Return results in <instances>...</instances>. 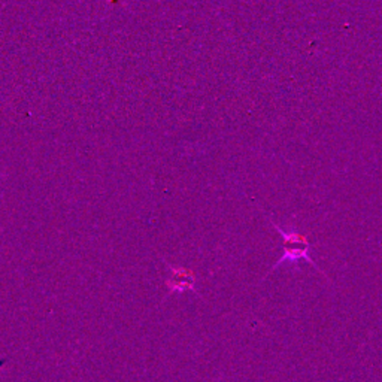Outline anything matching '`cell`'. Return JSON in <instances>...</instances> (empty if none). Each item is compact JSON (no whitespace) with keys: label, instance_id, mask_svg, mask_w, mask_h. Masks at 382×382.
<instances>
[{"label":"cell","instance_id":"1","mask_svg":"<svg viewBox=\"0 0 382 382\" xmlns=\"http://www.w3.org/2000/svg\"><path fill=\"white\" fill-rule=\"evenodd\" d=\"M274 224V227L280 232V234L282 236V239H284V254H282V257L278 260V263L274 266V269L275 268H278V266H281V264H284V263H296V262H298V260H306L308 263H310L315 269H318V266L314 263V260L310 258V256H309V250H310V245H309V242H308V238L306 236H303V234H300L298 232H296V230H284V228H281L280 226H276L275 222H272ZM320 272H322L321 269H318Z\"/></svg>","mask_w":382,"mask_h":382}]
</instances>
